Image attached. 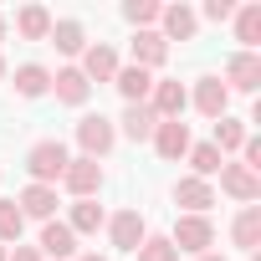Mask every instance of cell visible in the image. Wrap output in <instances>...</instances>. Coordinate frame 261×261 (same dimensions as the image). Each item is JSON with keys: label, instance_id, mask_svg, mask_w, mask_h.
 I'll list each match as a JSON object with an SVG mask.
<instances>
[{"label": "cell", "instance_id": "obj_1", "mask_svg": "<svg viewBox=\"0 0 261 261\" xmlns=\"http://www.w3.org/2000/svg\"><path fill=\"white\" fill-rule=\"evenodd\" d=\"M67 159H72V154H67L62 139H41V144H31V154H26V174H31V185H51V190H57Z\"/></svg>", "mask_w": 261, "mask_h": 261}, {"label": "cell", "instance_id": "obj_2", "mask_svg": "<svg viewBox=\"0 0 261 261\" xmlns=\"http://www.w3.org/2000/svg\"><path fill=\"white\" fill-rule=\"evenodd\" d=\"M77 144H82V159H102V154H113V144H118V123L102 118V113H87V118L77 123Z\"/></svg>", "mask_w": 261, "mask_h": 261}, {"label": "cell", "instance_id": "obj_3", "mask_svg": "<svg viewBox=\"0 0 261 261\" xmlns=\"http://www.w3.org/2000/svg\"><path fill=\"white\" fill-rule=\"evenodd\" d=\"M169 246H174V251H190V256H205V251L215 246V225H210V215H179Z\"/></svg>", "mask_w": 261, "mask_h": 261}, {"label": "cell", "instance_id": "obj_4", "mask_svg": "<svg viewBox=\"0 0 261 261\" xmlns=\"http://www.w3.org/2000/svg\"><path fill=\"white\" fill-rule=\"evenodd\" d=\"M62 185H67V195L72 200H92L97 190H102V164L97 159H67V169H62Z\"/></svg>", "mask_w": 261, "mask_h": 261}, {"label": "cell", "instance_id": "obj_5", "mask_svg": "<svg viewBox=\"0 0 261 261\" xmlns=\"http://www.w3.org/2000/svg\"><path fill=\"white\" fill-rule=\"evenodd\" d=\"M149 144H154V154H159L164 164H179V159L190 154V144H195V139H190V123H179V118H164V123L154 128V139H149Z\"/></svg>", "mask_w": 261, "mask_h": 261}, {"label": "cell", "instance_id": "obj_6", "mask_svg": "<svg viewBox=\"0 0 261 261\" xmlns=\"http://www.w3.org/2000/svg\"><path fill=\"white\" fill-rule=\"evenodd\" d=\"M108 241H113V251H139V246L149 241L144 215H139V210H118V215H108Z\"/></svg>", "mask_w": 261, "mask_h": 261}, {"label": "cell", "instance_id": "obj_7", "mask_svg": "<svg viewBox=\"0 0 261 261\" xmlns=\"http://www.w3.org/2000/svg\"><path fill=\"white\" fill-rule=\"evenodd\" d=\"M220 190H225L230 200H241V205H256V200H261V174L225 159V164H220Z\"/></svg>", "mask_w": 261, "mask_h": 261}, {"label": "cell", "instance_id": "obj_8", "mask_svg": "<svg viewBox=\"0 0 261 261\" xmlns=\"http://www.w3.org/2000/svg\"><path fill=\"white\" fill-rule=\"evenodd\" d=\"M225 92H256L261 87V57L256 51H236L230 62H225Z\"/></svg>", "mask_w": 261, "mask_h": 261}, {"label": "cell", "instance_id": "obj_9", "mask_svg": "<svg viewBox=\"0 0 261 261\" xmlns=\"http://www.w3.org/2000/svg\"><path fill=\"white\" fill-rule=\"evenodd\" d=\"M149 108H154V118L164 123V118H179L185 108H190V92H185V82H174V77H154V92H149Z\"/></svg>", "mask_w": 261, "mask_h": 261}, {"label": "cell", "instance_id": "obj_10", "mask_svg": "<svg viewBox=\"0 0 261 261\" xmlns=\"http://www.w3.org/2000/svg\"><path fill=\"white\" fill-rule=\"evenodd\" d=\"M16 210L26 215V220H57V190L51 185H26L21 195H16Z\"/></svg>", "mask_w": 261, "mask_h": 261}, {"label": "cell", "instance_id": "obj_11", "mask_svg": "<svg viewBox=\"0 0 261 261\" xmlns=\"http://www.w3.org/2000/svg\"><path fill=\"white\" fill-rule=\"evenodd\" d=\"M87 82H113L118 77V51L108 46V41H92L87 51H82V67H77Z\"/></svg>", "mask_w": 261, "mask_h": 261}, {"label": "cell", "instance_id": "obj_12", "mask_svg": "<svg viewBox=\"0 0 261 261\" xmlns=\"http://www.w3.org/2000/svg\"><path fill=\"white\" fill-rule=\"evenodd\" d=\"M190 102L215 123V118H225V108H230V92H225V82L220 77H200L195 82V92H190Z\"/></svg>", "mask_w": 261, "mask_h": 261}, {"label": "cell", "instance_id": "obj_13", "mask_svg": "<svg viewBox=\"0 0 261 261\" xmlns=\"http://www.w3.org/2000/svg\"><path fill=\"white\" fill-rule=\"evenodd\" d=\"M174 205H185V215H205V210L215 205V185H210V179L185 174V179L174 185Z\"/></svg>", "mask_w": 261, "mask_h": 261}, {"label": "cell", "instance_id": "obj_14", "mask_svg": "<svg viewBox=\"0 0 261 261\" xmlns=\"http://www.w3.org/2000/svg\"><path fill=\"white\" fill-rule=\"evenodd\" d=\"M195 31H200V16L190 6H164L159 11V36L164 41H190Z\"/></svg>", "mask_w": 261, "mask_h": 261}, {"label": "cell", "instance_id": "obj_15", "mask_svg": "<svg viewBox=\"0 0 261 261\" xmlns=\"http://www.w3.org/2000/svg\"><path fill=\"white\" fill-rule=\"evenodd\" d=\"M51 92H57V102H67V108H82V102L92 97V82H87L77 67H62V72H51Z\"/></svg>", "mask_w": 261, "mask_h": 261}, {"label": "cell", "instance_id": "obj_16", "mask_svg": "<svg viewBox=\"0 0 261 261\" xmlns=\"http://www.w3.org/2000/svg\"><path fill=\"white\" fill-rule=\"evenodd\" d=\"M118 123H123V139H134V144H149V139H154V128H159V118H154L149 102H128Z\"/></svg>", "mask_w": 261, "mask_h": 261}, {"label": "cell", "instance_id": "obj_17", "mask_svg": "<svg viewBox=\"0 0 261 261\" xmlns=\"http://www.w3.org/2000/svg\"><path fill=\"white\" fill-rule=\"evenodd\" d=\"M164 62H169V41H164L159 31H134V67L154 72V67H164Z\"/></svg>", "mask_w": 261, "mask_h": 261}, {"label": "cell", "instance_id": "obj_18", "mask_svg": "<svg viewBox=\"0 0 261 261\" xmlns=\"http://www.w3.org/2000/svg\"><path fill=\"white\" fill-rule=\"evenodd\" d=\"M36 251H41V256H57V261H67V256L77 251V236L67 230V220H46V225H41V241H36Z\"/></svg>", "mask_w": 261, "mask_h": 261}, {"label": "cell", "instance_id": "obj_19", "mask_svg": "<svg viewBox=\"0 0 261 261\" xmlns=\"http://www.w3.org/2000/svg\"><path fill=\"white\" fill-rule=\"evenodd\" d=\"M113 87L123 92V102H149V92H154V72H144V67H118Z\"/></svg>", "mask_w": 261, "mask_h": 261}, {"label": "cell", "instance_id": "obj_20", "mask_svg": "<svg viewBox=\"0 0 261 261\" xmlns=\"http://www.w3.org/2000/svg\"><path fill=\"white\" fill-rule=\"evenodd\" d=\"M102 225H108V215H102L97 200H72V215H67V230L72 236H97Z\"/></svg>", "mask_w": 261, "mask_h": 261}, {"label": "cell", "instance_id": "obj_21", "mask_svg": "<svg viewBox=\"0 0 261 261\" xmlns=\"http://www.w3.org/2000/svg\"><path fill=\"white\" fill-rule=\"evenodd\" d=\"M62 57H82L87 51V31H82V21H51V36H46Z\"/></svg>", "mask_w": 261, "mask_h": 261}, {"label": "cell", "instance_id": "obj_22", "mask_svg": "<svg viewBox=\"0 0 261 261\" xmlns=\"http://www.w3.org/2000/svg\"><path fill=\"white\" fill-rule=\"evenodd\" d=\"M16 97H46L51 92V72L41 67V62H26V67H16Z\"/></svg>", "mask_w": 261, "mask_h": 261}, {"label": "cell", "instance_id": "obj_23", "mask_svg": "<svg viewBox=\"0 0 261 261\" xmlns=\"http://www.w3.org/2000/svg\"><path fill=\"white\" fill-rule=\"evenodd\" d=\"M230 241H236L241 251H256V246H261V205H246V210L230 220Z\"/></svg>", "mask_w": 261, "mask_h": 261}, {"label": "cell", "instance_id": "obj_24", "mask_svg": "<svg viewBox=\"0 0 261 261\" xmlns=\"http://www.w3.org/2000/svg\"><path fill=\"white\" fill-rule=\"evenodd\" d=\"M230 21H236V41H241V51H256V46H261V6L251 0V6H241Z\"/></svg>", "mask_w": 261, "mask_h": 261}, {"label": "cell", "instance_id": "obj_25", "mask_svg": "<svg viewBox=\"0 0 261 261\" xmlns=\"http://www.w3.org/2000/svg\"><path fill=\"white\" fill-rule=\"evenodd\" d=\"M16 31H21L26 41H46V36H51V11H46V6H21V11H16Z\"/></svg>", "mask_w": 261, "mask_h": 261}, {"label": "cell", "instance_id": "obj_26", "mask_svg": "<svg viewBox=\"0 0 261 261\" xmlns=\"http://www.w3.org/2000/svg\"><path fill=\"white\" fill-rule=\"evenodd\" d=\"M246 139H251V134H246V123H236V118H215V139H210V144L220 149V159H225V154H241Z\"/></svg>", "mask_w": 261, "mask_h": 261}, {"label": "cell", "instance_id": "obj_27", "mask_svg": "<svg viewBox=\"0 0 261 261\" xmlns=\"http://www.w3.org/2000/svg\"><path fill=\"white\" fill-rule=\"evenodd\" d=\"M185 159H190L195 179H215V174H220V164H225L215 144H190V154H185Z\"/></svg>", "mask_w": 261, "mask_h": 261}, {"label": "cell", "instance_id": "obj_28", "mask_svg": "<svg viewBox=\"0 0 261 261\" xmlns=\"http://www.w3.org/2000/svg\"><path fill=\"white\" fill-rule=\"evenodd\" d=\"M159 0H128V6H123V21L128 26H134V31H154L159 26Z\"/></svg>", "mask_w": 261, "mask_h": 261}, {"label": "cell", "instance_id": "obj_29", "mask_svg": "<svg viewBox=\"0 0 261 261\" xmlns=\"http://www.w3.org/2000/svg\"><path fill=\"white\" fill-rule=\"evenodd\" d=\"M21 230H26V215L16 210V200H0V246H21Z\"/></svg>", "mask_w": 261, "mask_h": 261}, {"label": "cell", "instance_id": "obj_30", "mask_svg": "<svg viewBox=\"0 0 261 261\" xmlns=\"http://www.w3.org/2000/svg\"><path fill=\"white\" fill-rule=\"evenodd\" d=\"M134 256H139V261H179V251L169 246V236H149Z\"/></svg>", "mask_w": 261, "mask_h": 261}, {"label": "cell", "instance_id": "obj_31", "mask_svg": "<svg viewBox=\"0 0 261 261\" xmlns=\"http://www.w3.org/2000/svg\"><path fill=\"white\" fill-rule=\"evenodd\" d=\"M195 16H205V21H215V26H220V21H230V16H236V6H230V0H205V11H195Z\"/></svg>", "mask_w": 261, "mask_h": 261}, {"label": "cell", "instance_id": "obj_32", "mask_svg": "<svg viewBox=\"0 0 261 261\" xmlns=\"http://www.w3.org/2000/svg\"><path fill=\"white\" fill-rule=\"evenodd\" d=\"M6 261H41V251H36V246H16Z\"/></svg>", "mask_w": 261, "mask_h": 261}, {"label": "cell", "instance_id": "obj_33", "mask_svg": "<svg viewBox=\"0 0 261 261\" xmlns=\"http://www.w3.org/2000/svg\"><path fill=\"white\" fill-rule=\"evenodd\" d=\"M77 261H108V256H97V251H82V256H77Z\"/></svg>", "mask_w": 261, "mask_h": 261}, {"label": "cell", "instance_id": "obj_34", "mask_svg": "<svg viewBox=\"0 0 261 261\" xmlns=\"http://www.w3.org/2000/svg\"><path fill=\"white\" fill-rule=\"evenodd\" d=\"M195 261H225V256H215V251H205V256H195Z\"/></svg>", "mask_w": 261, "mask_h": 261}, {"label": "cell", "instance_id": "obj_35", "mask_svg": "<svg viewBox=\"0 0 261 261\" xmlns=\"http://www.w3.org/2000/svg\"><path fill=\"white\" fill-rule=\"evenodd\" d=\"M6 31H11V21H6V16H0V41H6Z\"/></svg>", "mask_w": 261, "mask_h": 261}, {"label": "cell", "instance_id": "obj_36", "mask_svg": "<svg viewBox=\"0 0 261 261\" xmlns=\"http://www.w3.org/2000/svg\"><path fill=\"white\" fill-rule=\"evenodd\" d=\"M0 82H6V57H0Z\"/></svg>", "mask_w": 261, "mask_h": 261}, {"label": "cell", "instance_id": "obj_37", "mask_svg": "<svg viewBox=\"0 0 261 261\" xmlns=\"http://www.w3.org/2000/svg\"><path fill=\"white\" fill-rule=\"evenodd\" d=\"M6 256H11V251H6V246H0V261H6Z\"/></svg>", "mask_w": 261, "mask_h": 261}]
</instances>
